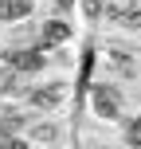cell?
Here are the masks:
<instances>
[{
    "label": "cell",
    "mask_w": 141,
    "mask_h": 149,
    "mask_svg": "<svg viewBox=\"0 0 141 149\" xmlns=\"http://www.w3.org/2000/svg\"><path fill=\"white\" fill-rule=\"evenodd\" d=\"M0 126L12 134V130H20V126H24V114H16L12 106H4V118H0Z\"/></svg>",
    "instance_id": "ba28073f"
},
{
    "label": "cell",
    "mask_w": 141,
    "mask_h": 149,
    "mask_svg": "<svg viewBox=\"0 0 141 149\" xmlns=\"http://www.w3.org/2000/svg\"><path fill=\"white\" fill-rule=\"evenodd\" d=\"M4 8H8V0H0V20H4Z\"/></svg>",
    "instance_id": "30bf717a"
},
{
    "label": "cell",
    "mask_w": 141,
    "mask_h": 149,
    "mask_svg": "<svg viewBox=\"0 0 141 149\" xmlns=\"http://www.w3.org/2000/svg\"><path fill=\"white\" fill-rule=\"evenodd\" d=\"M90 106L98 110V118H118L122 114V90L114 82H94L90 86Z\"/></svg>",
    "instance_id": "7a4b0ae2"
},
{
    "label": "cell",
    "mask_w": 141,
    "mask_h": 149,
    "mask_svg": "<svg viewBox=\"0 0 141 149\" xmlns=\"http://www.w3.org/2000/svg\"><path fill=\"white\" fill-rule=\"evenodd\" d=\"M67 39H71L67 20H47L43 24V36H39V47H59V43H67Z\"/></svg>",
    "instance_id": "277c9868"
},
{
    "label": "cell",
    "mask_w": 141,
    "mask_h": 149,
    "mask_svg": "<svg viewBox=\"0 0 141 149\" xmlns=\"http://www.w3.org/2000/svg\"><path fill=\"white\" fill-rule=\"evenodd\" d=\"M0 149H24V141L16 134H4V137H0Z\"/></svg>",
    "instance_id": "9c48e42d"
},
{
    "label": "cell",
    "mask_w": 141,
    "mask_h": 149,
    "mask_svg": "<svg viewBox=\"0 0 141 149\" xmlns=\"http://www.w3.org/2000/svg\"><path fill=\"white\" fill-rule=\"evenodd\" d=\"M31 141H59V126H55V122H35V126H31Z\"/></svg>",
    "instance_id": "8992f818"
},
{
    "label": "cell",
    "mask_w": 141,
    "mask_h": 149,
    "mask_svg": "<svg viewBox=\"0 0 141 149\" xmlns=\"http://www.w3.org/2000/svg\"><path fill=\"white\" fill-rule=\"evenodd\" d=\"M114 24H118V28H126V31H141V4L114 12Z\"/></svg>",
    "instance_id": "5b68a950"
},
{
    "label": "cell",
    "mask_w": 141,
    "mask_h": 149,
    "mask_svg": "<svg viewBox=\"0 0 141 149\" xmlns=\"http://www.w3.org/2000/svg\"><path fill=\"white\" fill-rule=\"evenodd\" d=\"M24 16H31V0H8L4 20H24Z\"/></svg>",
    "instance_id": "52a82bcc"
},
{
    "label": "cell",
    "mask_w": 141,
    "mask_h": 149,
    "mask_svg": "<svg viewBox=\"0 0 141 149\" xmlns=\"http://www.w3.org/2000/svg\"><path fill=\"white\" fill-rule=\"evenodd\" d=\"M4 67L16 71V74H35V71L47 67V55H43V47H8Z\"/></svg>",
    "instance_id": "6da1fadb"
},
{
    "label": "cell",
    "mask_w": 141,
    "mask_h": 149,
    "mask_svg": "<svg viewBox=\"0 0 141 149\" xmlns=\"http://www.w3.org/2000/svg\"><path fill=\"white\" fill-rule=\"evenodd\" d=\"M63 94H67L63 82H47V86H31L28 90V102L35 106V110H55V106L63 102Z\"/></svg>",
    "instance_id": "3957f363"
}]
</instances>
